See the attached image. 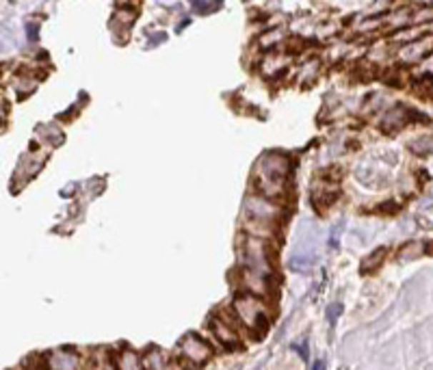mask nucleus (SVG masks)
<instances>
[{"mask_svg": "<svg viewBox=\"0 0 433 370\" xmlns=\"http://www.w3.org/2000/svg\"><path fill=\"white\" fill-rule=\"evenodd\" d=\"M81 357L69 351H52L46 357V368L48 370H81Z\"/></svg>", "mask_w": 433, "mask_h": 370, "instance_id": "423d86ee", "label": "nucleus"}, {"mask_svg": "<svg viewBox=\"0 0 433 370\" xmlns=\"http://www.w3.org/2000/svg\"><path fill=\"white\" fill-rule=\"evenodd\" d=\"M286 174H288V161L277 154H269L258 163L256 189L262 193V197L275 199L286 189Z\"/></svg>", "mask_w": 433, "mask_h": 370, "instance_id": "f257e3e1", "label": "nucleus"}, {"mask_svg": "<svg viewBox=\"0 0 433 370\" xmlns=\"http://www.w3.org/2000/svg\"><path fill=\"white\" fill-rule=\"evenodd\" d=\"M384 258H386V249H379L375 256H371V258L364 262V271H367V269H377V264H379Z\"/></svg>", "mask_w": 433, "mask_h": 370, "instance_id": "1a4fd4ad", "label": "nucleus"}, {"mask_svg": "<svg viewBox=\"0 0 433 370\" xmlns=\"http://www.w3.org/2000/svg\"><path fill=\"white\" fill-rule=\"evenodd\" d=\"M148 368H150V370H186L180 361H176V359H171V357H167V355H163V353H159V351H154V353L150 355Z\"/></svg>", "mask_w": 433, "mask_h": 370, "instance_id": "6e6552de", "label": "nucleus"}, {"mask_svg": "<svg viewBox=\"0 0 433 370\" xmlns=\"http://www.w3.org/2000/svg\"><path fill=\"white\" fill-rule=\"evenodd\" d=\"M232 316L245 329H249L254 334H260L269 325L271 314H269V306L264 304V299L254 297V294H241V297H237V301L232 306Z\"/></svg>", "mask_w": 433, "mask_h": 370, "instance_id": "f03ea898", "label": "nucleus"}, {"mask_svg": "<svg viewBox=\"0 0 433 370\" xmlns=\"http://www.w3.org/2000/svg\"><path fill=\"white\" fill-rule=\"evenodd\" d=\"M239 284L245 290V294H254V297H260V299H264L271 292L269 275L245 269V266H241V271H239Z\"/></svg>", "mask_w": 433, "mask_h": 370, "instance_id": "20e7f679", "label": "nucleus"}, {"mask_svg": "<svg viewBox=\"0 0 433 370\" xmlns=\"http://www.w3.org/2000/svg\"><path fill=\"white\" fill-rule=\"evenodd\" d=\"M180 355H182V359H186L189 364L201 366V364H206V361L210 359L212 349H210V344H208L204 338H199V336H195V334H189V336H184V338L180 340Z\"/></svg>", "mask_w": 433, "mask_h": 370, "instance_id": "7ed1b4c3", "label": "nucleus"}, {"mask_svg": "<svg viewBox=\"0 0 433 370\" xmlns=\"http://www.w3.org/2000/svg\"><path fill=\"white\" fill-rule=\"evenodd\" d=\"M113 361H115V368H117V370H146L141 355L134 353V351H130V349L119 351V353L113 357Z\"/></svg>", "mask_w": 433, "mask_h": 370, "instance_id": "0eeeda50", "label": "nucleus"}, {"mask_svg": "<svg viewBox=\"0 0 433 370\" xmlns=\"http://www.w3.org/2000/svg\"><path fill=\"white\" fill-rule=\"evenodd\" d=\"M237 319L234 316H214L212 323H210V329L216 338V342H219L222 346H237L239 344V327H237Z\"/></svg>", "mask_w": 433, "mask_h": 370, "instance_id": "39448f33", "label": "nucleus"}]
</instances>
